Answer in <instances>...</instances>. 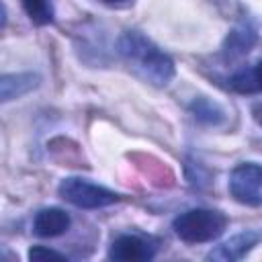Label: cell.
<instances>
[{
    "mask_svg": "<svg viewBox=\"0 0 262 262\" xmlns=\"http://www.w3.org/2000/svg\"><path fill=\"white\" fill-rule=\"evenodd\" d=\"M117 51L154 86H166L176 76L174 61L139 31H123L117 39Z\"/></svg>",
    "mask_w": 262,
    "mask_h": 262,
    "instance_id": "cell-1",
    "label": "cell"
},
{
    "mask_svg": "<svg viewBox=\"0 0 262 262\" xmlns=\"http://www.w3.org/2000/svg\"><path fill=\"white\" fill-rule=\"evenodd\" d=\"M172 229L184 244H205L227 229V217L215 209H188L172 221Z\"/></svg>",
    "mask_w": 262,
    "mask_h": 262,
    "instance_id": "cell-2",
    "label": "cell"
},
{
    "mask_svg": "<svg viewBox=\"0 0 262 262\" xmlns=\"http://www.w3.org/2000/svg\"><path fill=\"white\" fill-rule=\"evenodd\" d=\"M57 194L66 203H70L78 209H102V207L119 203V199H121L115 190L94 184V182H88L78 176L63 178L57 184Z\"/></svg>",
    "mask_w": 262,
    "mask_h": 262,
    "instance_id": "cell-3",
    "label": "cell"
},
{
    "mask_svg": "<svg viewBox=\"0 0 262 262\" xmlns=\"http://www.w3.org/2000/svg\"><path fill=\"white\" fill-rule=\"evenodd\" d=\"M227 188L235 203L246 207H262V166L256 162L237 164L229 174Z\"/></svg>",
    "mask_w": 262,
    "mask_h": 262,
    "instance_id": "cell-4",
    "label": "cell"
},
{
    "mask_svg": "<svg viewBox=\"0 0 262 262\" xmlns=\"http://www.w3.org/2000/svg\"><path fill=\"white\" fill-rule=\"evenodd\" d=\"M156 256V248L139 235H119L108 246V258L117 262H145Z\"/></svg>",
    "mask_w": 262,
    "mask_h": 262,
    "instance_id": "cell-5",
    "label": "cell"
},
{
    "mask_svg": "<svg viewBox=\"0 0 262 262\" xmlns=\"http://www.w3.org/2000/svg\"><path fill=\"white\" fill-rule=\"evenodd\" d=\"M262 242V233L256 229H246L239 231L235 235H231L229 239H225L223 244H219L217 248H213L207 254V260H219V262H233V260H242L250 250H254V246H258Z\"/></svg>",
    "mask_w": 262,
    "mask_h": 262,
    "instance_id": "cell-6",
    "label": "cell"
},
{
    "mask_svg": "<svg viewBox=\"0 0 262 262\" xmlns=\"http://www.w3.org/2000/svg\"><path fill=\"white\" fill-rule=\"evenodd\" d=\"M70 215L59 207L41 209L33 219V233L37 237H57L70 229Z\"/></svg>",
    "mask_w": 262,
    "mask_h": 262,
    "instance_id": "cell-7",
    "label": "cell"
},
{
    "mask_svg": "<svg viewBox=\"0 0 262 262\" xmlns=\"http://www.w3.org/2000/svg\"><path fill=\"white\" fill-rule=\"evenodd\" d=\"M256 39H258V33H256L254 25L239 23L237 27H233L227 33L225 41H223V57H225V61H233V59L246 55L254 47Z\"/></svg>",
    "mask_w": 262,
    "mask_h": 262,
    "instance_id": "cell-8",
    "label": "cell"
},
{
    "mask_svg": "<svg viewBox=\"0 0 262 262\" xmlns=\"http://www.w3.org/2000/svg\"><path fill=\"white\" fill-rule=\"evenodd\" d=\"M41 78L35 72H18V74H4L0 78V100L10 102L14 98H20L35 90L39 86Z\"/></svg>",
    "mask_w": 262,
    "mask_h": 262,
    "instance_id": "cell-9",
    "label": "cell"
},
{
    "mask_svg": "<svg viewBox=\"0 0 262 262\" xmlns=\"http://www.w3.org/2000/svg\"><path fill=\"white\" fill-rule=\"evenodd\" d=\"M188 111H190V115L199 123L211 125V127H217V125L225 123V119H227L225 108L219 102H215L213 98H209V96H196V98H192L190 104H188Z\"/></svg>",
    "mask_w": 262,
    "mask_h": 262,
    "instance_id": "cell-10",
    "label": "cell"
},
{
    "mask_svg": "<svg viewBox=\"0 0 262 262\" xmlns=\"http://www.w3.org/2000/svg\"><path fill=\"white\" fill-rule=\"evenodd\" d=\"M229 84L239 94H256V92H262V59L254 68H246V70L235 72L231 76Z\"/></svg>",
    "mask_w": 262,
    "mask_h": 262,
    "instance_id": "cell-11",
    "label": "cell"
},
{
    "mask_svg": "<svg viewBox=\"0 0 262 262\" xmlns=\"http://www.w3.org/2000/svg\"><path fill=\"white\" fill-rule=\"evenodd\" d=\"M20 6L31 18V23L39 27L53 23V8L49 0H20Z\"/></svg>",
    "mask_w": 262,
    "mask_h": 262,
    "instance_id": "cell-12",
    "label": "cell"
},
{
    "mask_svg": "<svg viewBox=\"0 0 262 262\" xmlns=\"http://www.w3.org/2000/svg\"><path fill=\"white\" fill-rule=\"evenodd\" d=\"M29 260L31 262H41V260H68L66 254L61 252H55L51 248H45V246H33L29 248Z\"/></svg>",
    "mask_w": 262,
    "mask_h": 262,
    "instance_id": "cell-13",
    "label": "cell"
},
{
    "mask_svg": "<svg viewBox=\"0 0 262 262\" xmlns=\"http://www.w3.org/2000/svg\"><path fill=\"white\" fill-rule=\"evenodd\" d=\"M104 2H121V0H104Z\"/></svg>",
    "mask_w": 262,
    "mask_h": 262,
    "instance_id": "cell-14",
    "label": "cell"
}]
</instances>
